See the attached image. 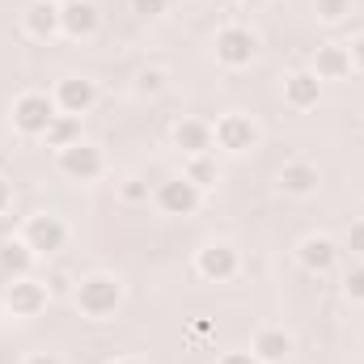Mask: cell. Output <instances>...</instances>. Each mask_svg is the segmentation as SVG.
I'll use <instances>...</instances> for the list:
<instances>
[{
	"mask_svg": "<svg viewBox=\"0 0 364 364\" xmlns=\"http://www.w3.org/2000/svg\"><path fill=\"white\" fill-rule=\"evenodd\" d=\"M127 301V284L110 272H90L73 284V305L85 322H114Z\"/></svg>",
	"mask_w": 364,
	"mask_h": 364,
	"instance_id": "obj_1",
	"label": "cell"
},
{
	"mask_svg": "<svg viewBox=\"0 0 364 364\" xmlns=\"http://www.w3.org/2000/svg\"><path fill=\"white\" fill-rule=\"evenodd\" d=\"M55 114H60V106H55V97L47 90H26L13 97V106H9V127L21 136V140H43L47 136V127L55 123Z\"/></svg>",
	"mask_w": 364,
	"mask_h": 364,
	"instance_id": "obj_2",
	"label": "cell"
},
{
	"mask_svg": "<svg viewBox=\"0 0 364 364\" xmlns=\"http://www.w3.org/2000/svg\"><path fill=\"white\" fill-rule=\"evenodd\" d=\"M212 140H216L220 153L246 157V153H255V149L263 144V127H259L255 114H246V110H225V114L212 119Z\"/></svg>",
	"mask_w": 364,
	"mask_h": 364,
	"instance_id": "obj_3",
	"label": "cell"
},
{
	"mask_svg": "<svg viewBox=\"0 0 364 364\" xmlns=\"http://www.w3.org/2000/svg\"><path fill=\"white\" fill-rule=\"evenodd\" d=\"M212 55H216L220 68L242 73V68H250V64L259 60V34H255L250 26H242V21H229V26L216 30V38H212Z\"/></svg>",
	"mask_w": 364,
	"mask_h": 364,
	"instance_id": "obj_4",
	"label": "cell"
},
{
	"mask_svg": "<svg viewBox=\"0 0 364 364\" xmlns=\"http://www.w3.org/2000/svg\"><path fill=\"white\" fill-rule=\"evenodd\" d=\"M21 237H26V246L38 255V259H55L60 250H68V220L60 216V212H30L26 220H21Z\"/></svg>",
	"mask_w": 364,
	"mask_h": 364,
	"instance_id": "obj_5",
	"label": "cell"
},
{
	"mask_svg": "<svg viewBox=\"0 0 364 364\" xmlns=\"http://www.w3.org/2000/svg\"><path fill=\"white\" fill-rule=\"evenodd\" d=\"M55 170H60L68 182H102L110 166H106V149L85 136V140L68 144L64 153H55Z\"/></svg>",
	"mask_w": 364,
	"mask_h": 364,
	"instance_id": "obj_6",
	"label": "cell"
},
{
	"mask_svg": "<svg viewBox=\"0 0 364 364\" xmlns=\"http://www.w3.org/2000/svg\"><path fill=\"white\" fill-rule=\"evenodd\" d=\"M4 309L13 314V318H21V322H30V318H38V314H47V305H51V288H47V279H38V275H13L9 284H4Z\"/></svg>",
	"mask_w": 364,
	"mask_h": 364,
	"instance_id": "obj_7",
	"label": "cell"
},
{
	"mask_svg": "<svg viewBox=\"0 0 364 364\" xmlns=\"http://www.w3.org/2000/svg\"><path fill=\"white\" fill-rule=\"evenodd\" d=\"M153 203H157L161 216L186 220V216H195V212L203 208V191L191 178H182V174H170V178H161L153 186Z\"/></svg>",
	"mask_w": 364,
	"mask_h": 364,
	"instance_id": "obj_8",
	"label": "cell"
},
{
	"mask_svg": "<svg viewBox=\"0 0 364 364\" xmlns=\"http://www.w3.org/2000/svg\"><path fill=\"white\" fill-rule=\"evenodd\" d=\"M242 272V250L233 242H203L195 250V275L208 284H229Z\"/></svg>",
	"mask_w": 364,
	"mask_h": 364,
	"instance_id": "obj_9",
	"label": "cell"
},
{
	"mask_svg": "<svg viewBox=\"0 0 364 364\" xmlns=\"http://www.w3.org/2000/svg\"><path fill=\"white\" fill-rule=\"evenodd\" d=\"M102 4L97 0H60V38L90 43L102 34Z\"/></svg>",
	"mask_w": 364,
	"mask_h": 364,
	"instance_id": "obj_10",
	"label": "cell"
},
{
	"mask_svg": "<svg viewBox=\"0 0 364 364\" xmlns=\"http://www.w3.org/2000/svg\"><path fill=\"white\" fill-rule=\"evenodd\" d=\"M339 237H331V233H305L296 246H292V259H296V267L309 275H331L339 267Z\"/></svg>",
	"mask_w": 364,
	"mask_h": 364,
	"instance_id": "obj_11",
	"label": "cell"
},
{
	"mask_svg": "<svg viewBox=\"0 0 364 364\" xmlns=\"http://www.w3.org/2000/svg\"><path fill=\"white\" fill-rule=\"evenodd\" d=\"M51 97H55L60 114H77V119H85V114H93V106L102 102V90H97L93 77H77V73H73V77H60V81H55Z\"/></svg>",
	"mask_w": 364,
	"mask_h": 364,
	"instance_id": "obj_12",
	"label": "cell"
},
{
	"mask_svg": "<svg viewBox=\"0 0 364 364\" xmlns=\"http://www.w3.org/2000/svg\"><path fill=\"white\" fill-rule=\"evenodd\" d=\"M250 352H255L259 364H284V360H292V352H296V335L288 326H279V322H267V326L255 331Z\"/></svg>",
	"mask_w": 364,
	"mask_h": 364,
	"instance_id": "obj_13",
	"label": "cell"
},
{
	"mask_svg": "<svg viewBox=\"0 0 364 364\" xmlns=\"http://www.w3.org/2000/svg\"><path fill=\"white\" fill-rule=\"evenodd\" d=\"M275 186H279L288 199H314V195H318V186H322V170H318L314 161H305V157H292V161H284V166H279Z\"/></svg>",
	"mask_w": 364,
	"mask_h": 364,
	"instance_id": "obj_14",
	"label": "cell"
},
{
	"mask_svg": "<svg viewBox=\"0 0 364 364\" xmlns=\"http://www.w3.org/2000/svg\"><path fill=\"white\" fill-rule=\"evenodd\" d=\"M170 144L178 149L182 157H203V153H216L212 123H208V119H195V114H182L178 123L170 127Z\"/></svg>",
	"mask_w": 364,
	"mask_h": 364,
	"instance_id": "obj_15",
	"label": "cell"
},
{
	"mask_svg": "<svg viewBox=\"0 0 364 364\" xmlns=\"http://www.w3.org/2000/svg\"><path fill=\"white\" fill-rule=\"evenodd\" d=\"M21 30L34 43H55L60 38V0H30L21 9Z\"/></svg>",
	"mask_w": 364,
	"mask_h": 364,
	"instance_id": "obj_16",
	"label": "cell"
},
{
	"mask_svg": "<svg viewBox=\"0 0 364 364\" xmlns=\"http://www.w3.org/2000/svg\"><path fill=\"white\" fill-rule=\"evenodd\" d=\"M309 73H314L322 85H326V81H343V77H352V51H348V43H339V38L318 43Z\"/></svg>",
	"mask_w": 364,
	"mask_h": 364,
	"instance_id": "obj_17",
	"label": "cell"
},
{
	"mask_svg": "<svg viewBox=\"0 0 364 364\" xmlns=\"http://www.w3.org/2000/svg\"><path fill=\"white\" fill-rule=\"evenodd\" d=\"M318 102H322V81H318L309 68H296V73L284 77V106H288V110L305 114V110H314Z\"/></svg>",
	"mask_w": 364,
	"mask_h": 364,
	"instance_id": "obj_18",
	"label": "cell"
},
{
	"mask_svg": "<svg viewBox=\"0 0 364 364\" xmlns=\"http://www.w3.org/2000/svg\"><path fill=\"white\" fill-rule=\"evenodd\" d=\"M34 267H38V255L26 246L21 233L0 242V275H4V279H13V275H34Z\"/></svg>",
	"mask_w": 364,
	"mask_h": 364,
	"instance_id": "obj_19",
	"label": "cell"
},
{
	"mask_svg": "<svg viewBox=\"0 0 364 364\" xmlns=\"http://www.w3.org/2000/svg\"><path fill=\"white\" fill-rule=\"evenodd\" d=\"M166 90H170V68H166V64H144V68L136 73V81H132V93L144 97V102L161 97Z\"/></svg>",
	"mask_w": 364,
	"mask_h": 364,
	"instance_id": "obj_20",
	"label": "cell"
},
{
	"mask_svg": "<svg viewBox=\"0 0 364 364\" xmlns=\"http://www.w3.org/2000/svg\"><path fill=\"white\" fill-rule=\"evenodd\" d=\"M77 140H85L81 136V119L77 114H55V123L47 127V136H43V144L51 149V153H64L68 144H77Z\"/></svg>",
	"mask_w": 364,
	"mask_h": 364,
	"instance_id": "obj_21",
	"label": "cell"
},
{
	"mask_svg": "<svg viewBox=\"0 0 364 364\" xmlns=\"http://www.w3.org/2000/svg\"><path fill=\"white\" fill-rule=\"evenodd\" d=\"M182 178H191L203 195L220 182V166H216V157L212 153H203V157H182Z\"/></svg>",
	"mask_w": 364,
	"mask_h": 364,
	"instance_id": "obj_22",
	"label": "cell"
},
{
	"mask_svg": "<svg viewBox=\"0 0 364 364\" xmlns=\"http://www.w3.org/2000/svg\"><path fill=\"white\" fill-rule=\"evenodd\" d=\"M114 195H119L127 208H140V203L153 199V186H149V178H140V174H127V178L114 182Z\"/></svg>",
	"mask_w": 364,
	"mask_h": 364,
	"instance_id": "obj_23",
	"label": "cell"
},
{
	"mask_svg": "<svg viewBox=\"0 0 364 364\" xmlns=\"http://www.w3.org/2000/svg\"><path fill=\"white\" fill-rule=\"evenodd\" d=\"M356 13V0H314V17L322 26H343Z\"/></svg>",
	"mask_w": 364,
	"mask_h": 364,
	"instance_id": "obj_24",
	"label": "cell"
},
{
	"mask_svg": "<svg viewBox=\"0 0 364 364\" xmlns=\"http://www.w3.org/2000/svg\"><path fill=\"white\" fill-rule=\"evenodd\" d=\"M339 250H348L356 263H364V216H360V220H352V225L343 229V237H339Z\"/></svg>",
	"mask_w": 364,
	"mask_h": 364,
	"instance_id": "obj_25",
	"label": "cell"
},
{
	"mask_svg": "<svg viewBox=\"0 0 364 364\" xmlns=\"http://www.w3.org/2000/svg\"><path fill=\"white\" fill-rule=\"evenodd\" d=\"M343 296L352 305H364V263H352L348 275H343Z\"/></svg>",
	"mask_w": 364,
	"mask_h": 364,
	"instance_id": "obj_26",
	"label": "cell"
},
{
	"mask_svg": "<svg viewBox=\"0 0 364 364\" xmlns=\"http://www.w3.org/2000/svg\"><path fill=\"white\" fill-rule=\"evenodd\" d=\"M170 4H174V0H132V13L144 17V21H157V17L170 13Z\"/></svg>",
	"mask_w": 364,
	"mask_h": 364,
	"instance_id": "obj_27",
	"label": "cell"
},
{
	"mask_svg": "<svg viewBox=\"0 0 364 364\" xmlns=\"http://www.w3.org/2000/svg\"><path fill=\"white\" fill-rule=\"evenodd\" d=\"M216 364H259V360H255V352H250V348H229V352H220V356H216Z\"/></svg>",
	"mask_w": 364,
	"mask_h": 364,
	"instance_id": "obj_28",
	"label": "cell"
},
{
	"mask_svg": "<svg viewBox=\"0 0 364 364\" xmlns=\"http://www.w3.org/2000/svg\"><path fill=\"white\" fill-rule=\"evenodd\" d=\"M13 199H17V191H13V182L0 174V216H9L13 212Z\"/></svg>",
	"mask_w": 364,
	"mask_h": 364,
	"instance_id": "obj_29",
	"label": "cell"
},
{
	"mask_svg": "<svg viewBox=\"0 0 364 364\" xmlns=\"http://www.w3.org/2000/svg\"><path fill=\"white\" fill-rule=\"evenodd\" d=\"M348 51H352V73H364V34L348 43Z\"/></svg>",
	"mask_w": 364,
	"mask_h": 364,
	"instance_id": "obj_30",
	"label": "cell"
},
{
	"mask_svg": "<svg viewBox=\"0 0 364 364\" xmlns=\"http://www.w3.org/2000/svg\"><path fill=\"white\" fill-rule=\"evenodd\" d=\"M21 364H64V360H60L55 352H26V356H21Z\"/></svg>",
	"mask_w": 364,
	"mask_h": 364,
	"instance_id": "obj_31",
	"label": "cell"
},
{
	"mask_svg": "<svg viewBox=\"0 0 364 364\" xmlns=\"http://www.w3.org/2000/svg\"><path fill=\"white\" fill-rule=\"evenodd\" d=\"M106 364H144V360H136V356H114V360H106Z\"/></svg>",
	"mask_w": 364,
	"mask_h": 364,
	"instance_id": "obj_32",
	"label": "cell"
},
{
	"mask_svg": "<svg viewBox=\"0 0 364 364\" xmlns=\"http://www.w3.org/2000/svg\"><path fill=\"white\" fill-rule=\"evenodd\" d=\"M229 4H242V0H229Z\"/></svg>",
	"mask_w": 364,
	"mask_h": 364,
	"instance_id": "obj_33",
	"label": "cell"
}]
</instances>
